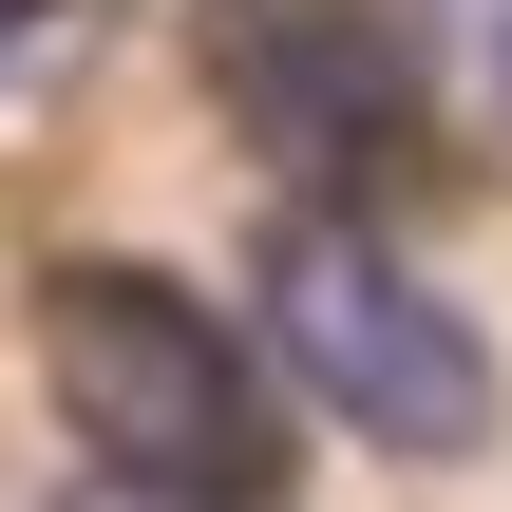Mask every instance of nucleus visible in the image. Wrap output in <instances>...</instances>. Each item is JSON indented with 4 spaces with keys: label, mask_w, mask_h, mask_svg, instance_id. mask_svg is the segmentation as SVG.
<instances>
[{
    "label": "nucleus",
    "mask_w": 512,
    "mask_h": 512,
    "mask_svg": "<svg viewBox=\"0 0 512 512\" xmlns=\"http://www.w3.org/2000/svg\"><path fill=\"white\" fill-rule=\"evenodd\" d=\"M38 380H57L76 456L133 475V494H190V512H266L285 494V380H266V342L209 285L133 266V247L38 266Z\"/></svg>",
    "instance_id": "nucleus-1"
},
{
    "label": "nucleus",
    "mask_w": 512,
    "mask_h": 512,
    "mask_svg": "<svg viewBox=\"0 0 512 512\" xmlns=\"http://www.w3.org/2000/svg\"><path fill=\"white\" fill-rule=\"evenodd\" d=\"M247 342H266V380H285L304 418H342V437H380V456H475V437H494V342H475V304H456L418 247H380L361 209H285V228L247 247Z\"/></svg>",
    "instance_id": "nucleus-2"
},
{
    "label": "nucleus",
    "mask_w": 512,
    "mask_h": 512,
    "mask_svg": "<svg viewBox=\"0 0 512 512\" xmlns=\"http://www.w3.org/2000/svg\"><path fill=\"white\" fill-rule=\"evenodd\" d=\"M209 57H228V114L285 171H380V133H399L380 0H209Z\"/></svg>",
    "instance_id": "nucleus-3"
},
{
    "label": "nucleus",
    "mask_w": 512,
    "mask_h": 512,
    "mask_svg": "<svg viewBox=\"0 0 512 512\" xmlns=\"http://www.w3.org/2000/svg\"><path fill=\"white\" fill-rule=\"evenodd\" d=\"M399 76H418L456 133L512 152V0H399Z\"/></svg>",
    "instance_id": "nucleus-4"
},
{
    "label": "nucleus",
    "mask_w": 512,
    "mask_h": 512,
    "mask_svg": "<svg viewBox=\"0 0 512 512\" xmlns=\"http://www.w3.org/2000/svg\"><path fill=\"white\" fill-rule=\"evenodd\" d=\"M57 512H190V494H133V475H76Z\"/></svg>",
    "instance_id": "nucleus-5"
},
{
    "label": "nucleus",
    "mask_w": 512,
    "mask_h": 512,
    "mask_svg": "<svg viewBox=\"0 0 512 512\" xmlns=\"http://www.w3.org/2000/svg\"><path fill=\"white\" fill-rule=\"evenodd\" d=\"M19 19H38V0H0V38H19Z\"/></svg>",
    "instance_id": "nucleus-6"
}]
</instances>
